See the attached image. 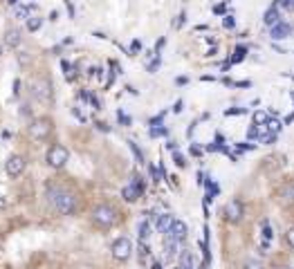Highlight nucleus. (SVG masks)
Returning a JSON list of instances; mask_svg holds the SVG:
<instances>
[{"label":"nucleus","instance_id":"f257e3e1","mask_svg":"<svg viewBox=\"0 0 294 269\" xmlns=\"http://www.w3.org/2000/svg\"><path fill=\"white\" fill-rule=\"evenodd\" d=\"M47 197H50L52 206L63 215H72L77 211V197L63 186H47Z\"/></svg>","mask_w":294,"mask_h":269},{"label":"nucleus","instance_id":"f03ea898","mask_svg":"<svg viewBox=\"0 0 294 269\" xmlns=\"http://www.w3.org/2000/svg\"><path fill=\"white\" fill-rule=\"evenodd\" d=\"M117 220H119L117 209L110 204H99L92 209V222L99 224V227H113V224H117Z\"/></svg>","mask_w":294,"mask_h":269},{"label":"nucleus","instance_id":"7ed1b4c3","mask_svg":"<svg viewBox=\"0 0 294 269\" xmlns=\"http://www.w3.org/2000/svg\"><path fill=\"white\" fill-rule=\"evenodd\" d=\"M47 164L52 166V168H63L65 164H68V159H70V152H68V148L65 146H61V143H54V146L47 150Z\"/></svg>","mask_w":294,"mask_h":269},{"label":"nucleus","instance_id":"20e7f679","mask_svg":"<svg viewBox=\"0 0 294 269\" xmlns=\"http://www.w3.org/2000/svg\"><path fill=\"white\" fill-rule=\"evenodd\" d=\"M52 133V119H47V117H41V119H34L32 126H29V137L32 139H47Z\"/></svg>","mask_w":294,"mask_h":269},{"label":"nucleus","instance_id":"39448f33","mask_svg":"<svg viewBox=\"0 0 294 269\" xmlns=\"http://www.w3.org/2000/svg\"><path fill=\"white\" fill-rule=\"evenodd\" d=\"M110 251H113L115 260L124 263V260H128L131 258V254H133V242L128 240V238H117V240L113 242V247H110Z\"/></svg>","mask_w":294,"mask_h":269},{"label":"nucleus","instance_id":"423d86ee","mask_svg":"<svg viewBox=\"0 0 294 269\" xmlns=\"http://www.w3.org/2000/svg\"><path fill=\"white\" fill-rule=\"evenodd\" d=\"M186 233H189V227H186L182 220H173L171 227H168V231L164 233V238H168V240H175V242H182L186 238Z\"/></svg>","mask_w":294,"mask_h":269},{"label":"nucleus","instance_id":"0eeeda50","mask_svg":"<svg viewBox=\"0 0 294 269\" xmlns=\"http://www.w3.org/2000/svg\"><path fill=\"white\" fill-rule=\"evenodd\" d=\"M25 164H27V161H25V157H20V155H11L9 159L5 161V170H7V175H9V177H18V175L25 170Z\"/></svg>","mask_w":294,"mask_h":269},{"label":"nucleus","instance_id":"6e6552de","mask_svg":"<svg viewBox=\"0 0 294 269\" xmlns=\"http://www.w3.org/2000/svg\"><path fill=\"white\" fill-rule=\"evenodd\" d=\"M225 218L229 220L231 224L240 222V220H243V204H240L238 200L227 202V206H225Z\"/></svg>","mask_w":294,"mask_h":269},{"label":"nucleus","instance_id":"1a4fd4ad","mask_svg":"<svg viewBox=\"0 0 294 269\" xmlns=\"http://www.w3.org/2000/svg\"><path fill=\"white\" fill-rule=\"evenodd\" d=\"M34 97L41 99V101H50L52 99V83L50 81L47 79L36 81V83H34Z\"/></svg>","mask_w":294,"mask_h":269},{"label":"nucleus","instance_id":"9d476101","mask_svg":"<svg viewBox=\"0 0 294 269\" xmlns=\"http://www.w3.org/2000/svg\"><path fill=\"white\" fill-rule=\"evenodd\" d=\"M290 34H292V27H290L288 22H276V25L272 27V38H274V40L288 38Z\"/></svg>","mask_w":294,"mask_h":269},{"label":"nucleus","instance_id":"9b49d317","mask_svg":"<svg viewBox=\"0 0 294 269\" xmlns=\"http://www.w3.org/2000/svg\"><path fill=\"white\" fill-rule=\"evenodd\" d=\"M140 195H142V188L135 186V184H128V186L122 188V197L126 202H137L140 200Z\"/></svg>","mask_w":294,"mask_h":269},{"label":"nucleus","instance_id":"f8f14e48","mask_svg":"<svg viewBox=\"0 0 294 269\" xmlns=\"http://www.w3.org/2000/svg\"><path fill=\"white\" fill-rule=\"evenodd\" d=\"M20 40H23V36H20V29H9L5 34V45H7V47H18Z\"/></svg>","mask_w":294,"mask_h":269},{"label":"nucleus","instance_id":"ddd939ff","mask_svg":"<svg viewBox=\"0 0 294 269\" xmlns=\"http://www.w3.org/2000/svg\"><path fill=\"white\" fill-rule=\"evenodd\" d=\"M177 247H180V242L164 238V256H166V260H173V258H175V256H177Z\"/></svg>","mask_w":294,"mask_h":269},{"label":"nucleus","instance_id":"4468645a","mask_svg":"<svg viewBox=\"0 0 294 269\" xmlns=\"http://www.w3.org/2000/svg\"><path fill=\"white\" fill-rule=\"evenodd\" d=\"M263 20H265V25H270V27H274L276 22H281V16H279V7H270L265 11V18H263Z\"/></svg>","mask_w":294,"mask_h":269},{"label":"nucleus","instance_id":"2eb2a0df","mask_svg":"<svg viewBox=\"0 0 294 269\" xmlns=\"http://www.w3.org/2000/svg\"><path fill=\"white\" fill-rule=\"evenodd\" d=\"M171 222H173L171 215H159V220H157V231H159V233H166L168 227H171Z\"/></svg>","mask_w":294,"mask_h":269},{"label":"nucleus","instance_id":"dca6fc26","mask_svg":"<svg viewBox=\"0 0 294 269\" xmlns=\"http://www.w3.org/2000/svg\"><path fill=\"white\" fill-rule=\"evenodd\" d=\"M41 25H43V18H41V16H32V18H27V29H29V31L41 29Z\"/></svg>","mask_w":294,"mask_h":269},{"label":"nucleus","instance_id":"f3484780","mask_svg":"<svg viewBox=\"0 0 294 269\" xmlns=\"http://www.w3.org/2000/svg\"><path fill=\"white\" fill-rule=\"evenodd\" d=\"M148 236H150V224H148V220H144V222L140 224V240L146 242L148 240Z\"/></svg>","mask_w":294,"mask_h":269},{"label":"nucleus","instance_id":"a211bd4d","mask_svg":"<svg viewBox=\"0 0 294 269\" xmlns=\"http://www.w3.org/2000/svg\"><path fill=\"white\" fill-rule=\"evenodd\" d=\"M245 54H247V47H243V45H240V47H236L234 49V56H231V63H240L245 58Z\"/></svg>","mask_w":294,"mask_h":269},{"label":"nucleus","instance_id":"6ab92c4d","mask_svg":"<svg viewBox=\"0 0 294 269\" xmlns=\"http://www.w3.org/2000/svg\"><path fill=\"white\" fill-rule=\"evenodd\" d=\"M32 11H36V7H34V4H29V7H18V9H16L18 18H32V16H29Z\"/></svg>","mask_w":294,"mask_h":269},{"label":"nucleus","instance_id":"aec40b11","mask_svg":"<svg viewBox=\"0 0 294 269\" xmlns=\"http://www.w3.org/2000/svg\"><path fill=\"white\" fill-rule=\"evenodd\" d=\"M267 119H270V117H267L263 110L254 112V124H256V126H265V124H267Z\"/></svg>","mask_w":294,"mask_h":269},{"label":"nucleus","instance_id":"412c9836","mask_svg":"<svg viewBox=\"0 0 294 269\" xmlns=\"http://www.w3.org/2000/svg\"><path fill=\"white\" fill-rule=\"evenodd\" d=\"M265 128L267 130H270V133H279V130H281V124H279V121H276V119H267V124H265Z\"/></svg>","mask_w":294,"mask_h":269},{"label":"nucleus","instance_id":"4be33fe9","mask_svg":"<svg viewBox=\"0 0 294 269\" xmlns=\"http://www.w3.org/2000/svg\"><path fill=\"white\" fill-rule=\"evenodd\" d=\"M247 137H249V139H258V137H261V128H258V126L254 124L252 128L247 130Z\"/></svg>","mask_w":294,"mask_h":269},{"label":"nucleus","instance_id":"5701e85b","mask_svg":"<svg viewBox=\"0 0 294 269\" xmlns=\"http://www.w3.org/2000/svg\"><path fill=\"white\" fill-rule=\"evenodd\" d=\"M128 143H131V150L135 152L137 161H140V164H142V161H144V157H142V150H140V148H137V143H135V141H128Z\"/></svg>","mask_w":294,"mask_h":269},{"label":"nucleus","instance_id":"b1692460","mask_svg":"<svg viewBox=\"0 0 294 269\" xmlns=\"http://www.w3.org/2000/svg\"><path fill=\"white\" fill-rule=\"evenodd\" d=\"M285 240H288V245L294 249V227H292V229H288V233H285Z\"/></svg>","mask_w":294,"mask_h":269},{"label":"nucleus","instance_id":"393cba45","mask_svg":"<svg viewBox=\"0 0 294 269\" xmlns=\"http://www.w3.org/2000/svg\"><path fill=\"white\" fill-rule=\"evenodd\" d=\"M263 236H265V242L272 238V229H270V222H263Z\"/></svg>","mask_w":294,"mask_h":269},{"label":"nucleus","instance_id":"a878e982","mask_svg":"<svg viewBox=\"0 0 294 269\" xmlns=\"http://www.w3.org/2000/svg\"><path fill=\"white\" fill-rule=\"evenodd\" d=\"M245 269H263V265L256 263V260H247V263H245Z\"/></svg>","mask_w":294,"mask_h":269},{"label":"nucleus","instance_id":"bb28decb","mask_svg":"<svg viewBox=\"0 0 294 269\" xmlns=\"http://www.w3.org/2000/svg\"><path fill=\"white\" fill-rule=\"evenodd\" d=\"M166 134V128H150V137H162Z\"/></svg>","mask_w":294,"mask_h":269},{"label":"nucleus","instance_id":"cd10ccee","mask_svg":"<svg viewBox=\"0 0 294 269\" xmlns=\"http://www.w3.org/2000/svg\"><path fill=\"white\" fill-rule=\"evenodd\" d=\"M272 141H276V134L274 133H267L265 137H263V143H272Z\"/></svg>","mask_w":294,"mask_h":269},{"label":"nucleus","instance_id":"c85d7f7f","mask_svg":"<svg viewBox=\"0 0 294 269\" xmlns=\"http://www.w3.org/2000/svg\"><path fill=\"white\" fill-rule=\"evenodd\" d=\"M150 175H153V182L157 184V182H159V173H157V168H155L153 164H150Z\"/></svg>","mask_w":294,"mask_h":269},{"label":"nucleus","instance_id":"c756f323","mask_svg":"<svg viewBox=\"0 0 294 269\" xmlns=\"http://www.w3.org/2000/svg\"><path fill=\"white\" fill-rule=\"evenodd\" d=\"M227 115H245V108H231L227 110Z\"/></svg>","mask_w":294,"mask_h":269},{"label":"nucleus","instance_id":"7c9ffc66","mask_svg":"<svg viewBox=\"0 0 294 269\" xmlns=\"http://www.w3.org/2000/svg\"><path fill=\"white\" fill-rule=\"evenodd\" d=\"M225 27H227V29H231V27H234V16H225Z\"/></svg>","mask_w":294,"mask_h":269},{"label":"nucleus","instance_id":"2f4dec72","mask_svg":"<svg viewBox=\"0 0 294 269\" xmlns=\"http://www.w3.org/2000/svg\"><path fill=\"white\" fill-rule=\"evenodd\" d=\"M175 164H177V166H186V161L182 159V155H180V152H175Z\"/></svg>","mask_w":294,"mask_h":269},{"label":"nucleus","instance_id":"473e14b6","mask_svg":"<svg viewBox=\"0 0 294 269\" xmlns=\"http://www.w3.org/2000/svg\"><path fill=\"white\" fill-rule=\"evenodd\" d=\"M213 11H216V13H222V11H225V4H216V7H213Z\"/></svg>","mask_w":294,"mask_h":269},{"label":"nucleus","instance_id":"72a5a7b5","mask_svg":"<svg viewBox=\"0 0 294 269\" xmlns=\"http://www.w3.org/2000/svg\"><path fill=\"white\" fill-rule=\"evenodd\" d=\"M153 269H162V265H159V263H155V265H153Z\"/></svg>","mask_w":294,"mask_h":269},{"label":"nucleus","instance_id":"f704fd0d","mask_svg":"<svg viewBox=\"0 0 294 269\" xmlns=\"http://www.w3.org/2000/svg\"><path fill=\"white\" fill-rule=\"evenodd\" d=\"M7 2H9V4H16V2H18V0H7Z\"/></svg>","mask_w":294,"mask_h":269},{"label":"nucleus","instance_id":"c9c22d12","mask_svg":"<svg viewBox=\"0 0 294 269\" xmlns=\"http://www.w3.org/2000/svg\"><path fill=\"white\" fill-rule=\"evenodd\" d=\"M0 54H2V47H0Z\"/></svg>","mask_w":294,"mask_h":269},{"label":"nucleus","instance_id":"e433bc0d","mask_svg":"<svg viewBox=\"0 0 294 269\" xmlns=\"http://www.w3.org/2000/svg\"><path fill=\"white\" fill-rule=\"evenodd\" d=\"M177 269H182V267H177Z\"/></svg>","mask_w":294,"mask_h":269}]
</instances>
